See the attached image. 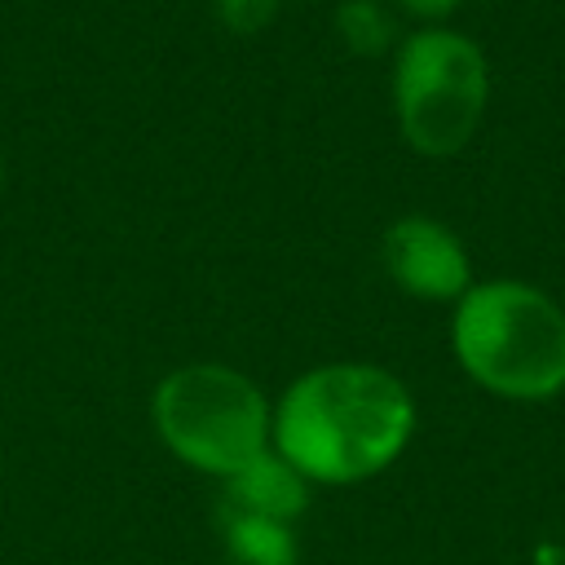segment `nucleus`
Segmentation results:
<instances>
[{
  "label": "nucleus",
  "mask_w": 565,
  "mask_h": 565,
  "mask_svg": "<svg viewBox=\"0 0 565 565\" xmlns=\"http://www.w3.org/2000/svg\"><path fill=\"white\" fill-rule=\"evenodd\" d=\"M415 433L411 388L375 362H327L305 371L278 415L274 446L305 477L322 486H353L384 472Z\"/></svg>",
  "instance_id": "f257e3e1"
},
{
  "label": "nucleus",
  "mask_w": 565,
  "mask_h": 565,
  "mask_svg": "<svg viewBox=\"0 0 565 565\" xmlns=\"http://www.w3.org/2000/svg\"><path fill=\"white\" fill-rule=\"evenodd\" d=\"M212 4H216L221 22L238 35H252V31L269 26L274 13H278V0H212Z\"/></svg>",
  "instance_id": "1a4fd4ad"
},
{
  "label": "nucleus",
  "mask_w": 565,
  "mask_h": 565,
  "mask_svg": "<svg viewBox=\"0 0 565 565\" xmlns=\"http://www.w3.org/2000/svg\"><path fill=\"white\" fill-rule=\"evenodd\" d=\"M305 503H309L305 477L282 455H274V450L252 459L243 472L225 477V508H234V512L291 521L296 512H305Z\"/></svg>",
  "instance_id": "423d86ee"
},
{
  "label": "nucleus",
  "mask_w": 565,
  "mask_h": 565,
  "mask_svg": "<svg viewBox=\"0 0 565 565\" xmlns=\"http://www.w3.org/2000/svg\"><path fill=\"white\" fill-rule=\"evenodd\" d=\"M459 4H463V0H397L402 13H411V18L428 22V26H441Z\"/></svg>",
  "instance_id": "9d476101"
},
{
  "label": "nucleus",
  "mask_w": 565,
  "mask_h": 565,
  "mask_svg": "<svg viewBox=\"0 0 565 565\" xmlns=\"http://www.w3.org/2000/svg\"><path fill=\"white\" fill-rule=\"evenodd\" d=\"M335 31H340L344 49L358 57H375L393 44V18L380 0H340Z\"/></svg>",
  "instance_id": "6e6552de"
},
{
  "label": "nucleus",
  "mask_w": 565,
  "mask_h": 565,
  "mask_svg": "<svg viewBox=\"0 0 565 565\" xmlns=\"http://www.w3.org/2000/svg\"><path fill=\"white\" fill-rule=\"evenodd\" d=\"M384 269L415 300H459L472 278L463 238L437 216H402L384 230Z\"/></svg>",
  "instance_id": "39448f33"
},
{
  "label": "nucleus",
  "mask_w": 565,
  "mask_h": 565,
  "mask_svg": "<svg viewBox=\"0 0 565 565\" xmlns=\"http://www.w3.org/2000/svg\"><path fill=\"white\" fill-rule=\"evenodd\" d=\"M450 349L463 375L503 402L565 393V305L525 278H486L455 300Z\"/></svg>",
  "instance_id": "f03ea898"
},
{
  "label": "nucleus",
  "mask_w": 565,
  "mask_h": 565,
  "mask_svg": "<svg viewBox=\"0 0 565 565\" xmlns=\"http://www.w3.org/2000/svg\"><path fill=\"white\" fill-rule=\"evenodd\" d=\"M490 106V62L481 44L450 26H424L393 57V110L402 141L424 159L459 154Z\"/></svg>",
  "instance_id": "7ed1b4c3"
},
{
  "label": "nucleus",
  "mask_w": 565,
  "mask_h": 565,
  "mask_svg": "<svg viewBox=\"0 0 565 565\" xmlns=\"http://www.w3.org/2000/svg\"><path fill=\"white\" fill-rule=\"evenodd\" d=\"M221 530H225V547H230L234 565H296L291 521L221 508Z\"/></svg>",
  "instance_id": "0eeeda50"
},
{
  "label": "nucleus",
  "mask_w": 565,
  "mask_h": 565,
  "mask_svg": "<svg viewBox=\"0 0 565 565\" xmlns=\"http://www.w3.org/2000/svg\"><path fill=\"white\" fill-rule=\"evenodd\" d=\"M154 424L172 455L216 477H234L260 459L274 433L260 388L221 362L172 371L154 393Z\"/></svg>",
  "instance_id": "20e7f679"
}]
</instances>
